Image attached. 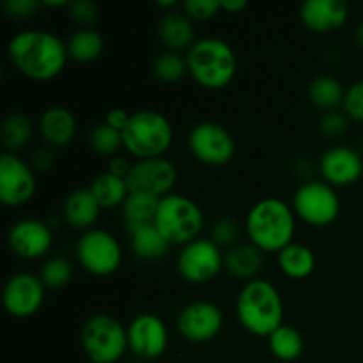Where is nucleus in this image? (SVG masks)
Masks as SVG:
<instances>
[{
    "mask_svg": "<svg viewBox=\"0 0 363 363\" xmlns=\"http://www.w3.org/2000/svg\"><path fill=\"white\" fill-rule=\"evenodd\" d=\"M7 55L18 73L34 82L53 80L66 67V41L50 30L28 28L14 34L7 45Z\"/></svg>",
    "mask_w": 363,
    "mask_h": 363,
    "instance_id": "nucleus-1",
    "label": "nucleus"
},
{
    "mask_svg": "<svg viewBox=\"0 0 363 363\" xmlns=\"http://www.w3.org/2000/svg\"><path fill=\"white\" fill-rule=\"evenodd\" d=\"M245 233L248 241L262 252H282L294 243L296 213L293 206L279 197H264L247 213Z\"/></svg>",
    "mask_w": 363,
    "mask_h": 363,
    "instance_id": "nucleus-2",
    "label": "nucleus"
},
{
    "mask_svg": "<svg viewBox=\"0 0 363 363\" xmlns=\"http://www.w3.org/2000/svg\"><path fill=\"white\" fill-rule=\"evenodd\" d=\"M236 315L247 332L268 339L284 325V300L269 280L254 279L238 294Z\"/></svg>",
    "mask_w": 363,
    "mask_h": 363,
    "instance_id": "nucleus-3",
    "label": "nucleus"
},
{
    "mask_svg": "<svg viewBox=\"0 0 363 363\" xmlns=\"http://www.w3.org/2000/svg\"><path fill=\"white\" fill-rule=\"evenodd\" d=\"M188 73L201 87L209 91L225 89L238 71V57L233 46L222 38H201L186 52Z\"/></svg>",
    "mask_w": 363,
    "mask_h": 363,
    "instance_id": "nucleus-4",
    "label": "nucleus"
},
{
    "mask_svg": "<svg viewBox=\"0 0 363 363\" xmlns=\"http://www.w3.org/2000/svg\"><path fill=\"white\" fill-rule=\"evenodd\" d=\"M172 140V123L158 110L133 112L123 131L124 149L137 160L163 158Z\"/></svg>",
    "mask_w": 363,
    "mask_h": 363,
    "instance_id": "nucleus-5",
    "label": "nucleus"
},
{
    "mask_svg": "<svg viewBox=\"0 0 363 363\" xmlns=\"http://www.w3.org/2000/svg\"><path fill=\"white\" fill-rule=\"evenodd\" d=\"M204 213L194 199L181 194H169L160 199L155 225L170 245H184L199 240L204 229Z\"/></svg>",
    "mask_w": 363,
    "mask_h": 363,
    "instance_id": "nucleus-6",
    "label": "nucleus"
},
{
    "mask_svg": "<svg viewBox=\"0 0 363 363\" xmlns=\"http://www.w3.org/2000/svg\"><path fill=\"white\" fill-rule=\"evenodd\" d=\"M82 347L91 363H117L130 350L128 326L110 314H96L82 326Z\"/></svg>",
    "mask_w": 363,
    "mask_h": 363,
    "instance_id": "nucleus-7",
    "label": "nucleus"
},
{
    "mask_svg": "<svg viewBox=\"0 0 363 363\" xmlns=\"http://www.w3.org/2000/svg\"><path fill=\"white\" fill-rule=\"evenodd\" d=\"M340 208L342 204L337 188L326 181H305L293 195L294 213L312 227H328L339 218Z\"/></svg>",
    "mask_w": 363,
    "mask_h": 363,
    "instance_id": "nucleus-8",
    "label": "nucleus"
},
{
    "mask_svg": "<svg viewBox=\"0 0 363 363\" xmlns=\"http://www.w3.org/2000/svg\"><path fill=\"white\" fill-rule=\"evenodd\" d=\"M77 259L91 275L110 277L123 262V247L112 233L94 227L78 238Z\"/></svg>",
    "mask_w": 363,
    "mask_h": 363,
    "instance_id": "nucleus-9",
    "label": "nucleus"
},
{
    "mask_svg": "<svg viewBox=\"0 0 363 363\" xmlns=\"http://www.w3.org/2000/svg\"><path fill=\"white\" fill-rule=\"evenodd\" d=\"M177 273L194 286H202L215 280L223 269V252L211 238H199L184 245L177 255Z\"/></svg>",
    "mask_w": 363,
    "mask_h": 363,
    "instance_id": "nucleus-10",
    "label": "nucleus"
},
{
    "mask_svg": "<svg viewBox=\"0 0 363 363\" xmlns=\"http://www.w3.org/2000/svg\"><path fill=\"white\" fill-rule=\"evenodd\" d=\"M188 149L197 162L222 167L236 155V142L225 126L213 121H202L188 133Z\"/></svg>",
    "mask_w": 363,
    "mask_h": 363,
    "instance_id": "nucleus-11",
    "label": "nucleus"
},
{
    "mask_svg": "<svg viewBox=\"0 0 363 363\" xmlns=\"http://www.w3.org/2000/svg\"><path fill=\"white\" fill-rule=\"evenodd\" d=\"M177 183V169L169 158H151L137 160L131 165L130 174L126 177V184L130 194L151 195V197L163 199L172 194Z\"/></svg>",
    "mask_w": 363,
    "mask_h": 363,
    "instance_id": "nucleus-12",
    "label": "nucleus"
},
{
    "mask_svg": "<svg viewBox=\"0 0 363 363\" xmlns=\"http://www.w3.org/2000/svg\"><path fill=\"white\" fill-rule=\"evenodd\" d=\"M177 332L191 344L211 342L223 328L222 308L213 301H191L177 315Z\"/></svg>",
    "mask_w": 363,
    "mask_h": 363,
    "instance_id": "nucleus-13",
    "label": "nucleus"
},
{
    "mask_svg": "<svg viewBox=\"0 0 363 363\" xmlns=\"http://www.w3.org/2000/svg\"><path fill=\"white\" fill-rule=\"evenodd\" d=\"M35 194L34 169L14 152L0 158V202L7 208H20Z\"/></svg>",
    "mask_w": 363,
    "mask_h": 363,
    "instance_id": "nucleus-14",
    "label": "nucleus"
},
{
    "mask_svg": "<svg viewBox=\"0 0 363 363\" xmlns=\"http://www.w3.org/2000/svg\"><path fill=\"white\" fill-rule=\"evenodd\" d=\"M169 342V328L156 314L144 312L128 325V346L138 360H156L165 354Z\"/></svg>",
    "mask_w": 363,
    "mask_h": 363,
    "instance_id": "nucleus-15",
    "label": "nucleus"
},
{
    "mask_svg": "<svg viewBox=\"0 0 363 363\" xmlns=\"http://www.w3.org/2000/svg\"><path fill=\"white\" fill-rule=\"evenodd\" d=\"M46 287L38 275L14 273L4 287V307L7 314L18 319L32 318L45 303Z\"/></svg>",
    "mask_w": 363,
    "mask_h": 363,
    "instance_id": "nucleus-16",
    "label": "nucleus"
},
{
    "mask_svg": "<svg viewBox=\"0 0 363 363\" xmlns=\"http://www.w3.org/2000/svg\"><path fill=\"white\" fill-rule=\"evenodd\" d=\"M7 243L16 257L38 261L48 255L53 247V230L38 218H21L11 225Z\"/></svg>",
    "mask_w": 363,
    "mask_h": 363,
    "instance_id": "nucleus-17",
    "label": "nucleus"
},
{
    "mask_svg": "<svg viewBox=\"0 0 363 363\" xmlns=\"http://www.w3.org/2000/svg\"><path fill=\"white\" fill-rule=\"evenodd\" d=\"M319 172L323 181L333 188H346L357 183L363 174L360 152L347 145H333L319 158Z\"/></svg>",
    "mask_w": 363,
    "mask_h": 363,
    "instance_id": "nucleus-18",
    "label": "nucleus"
},
{
    "mask_svg": "<svg viewBox=\"0 0 363 363\" xmlns=\"http://www.w3.org/2000/svg\"><path fill=\"white\" fill-rule=\"evenodd\" d=\"M300 18L308 30L330 34L346 25L350 7L344 0H305L300 7Z\"/></svg>",
    "mask_w": 363,
    "mask_h": 363,
    "instance_id": "nucleus-19",
    "label": "nucleus"
},
{
    "mask_svg": "<svg viewBox=\"0 0 363 363\" xmlns=\"http://www.w3.org/2000/svg\"><path fill=\"white\" fill-rule=\"evenodd\" d=\"M78 124L66 106H50L39 117V133L48 147H66L73 142Z\"/></svg>",
    "mask_w": 363,
    "mask_h": 363,
    "instance_id": "nucleus-20",
    "label": "nucleus"
},
{
    "mask_svg": "<svg viewBox=\"0 0 363 363\" xmlns=\"http://www.w3.org/2000/svg\"><path fill=\"white\" fill-rule=\"evenodd\" d=\"M99 211H101V206L96 201L91 188L73 190L71 194H67L62 206V215L67 225L74 230H82V233L94 229L99 218Z\"/></svg>",
    "mask_w": 363,
    "mask_h": 363,
    "instance_id": "nucleus-21",
    "label": "nucleus"
},
{
    "mask_svg": "<svg viewBox=\"0 0 363 363\" xmlns=\"http://www.w3.org/2000/svg\"><path fill=\"white\" fill-rule=\"evenodd\" d=\"M158 38L163 43L169 52L181 53L183 50H190L194 46L195 39V27L194 21L184 13H167L160 18L158 21Z\"/></svg>",
    "mask_w": 363,
    "mask_h": 363,
    "instance_id": "nucleus-22",
    "label": "nucleus"
},
{
    "mask_svg": "<svg viewBox=\"0 0 363 363\" xmlns=\"http://www.w3.org/2000/svg\"><path fill=\"white\" fill-rule=\"evenodd\" d=\"M262 254L264 252L259 250L250 241L238 243L236 247L229 248L223 254V269L234 279L250 282V280L257 279L259 273L262 272V266H264V255Z\"/></svg>",
    "mask_w": 363,
    "mask_h": 363,
    "instance_id": "nucleus-23",
    "label": "nucleus"
},
{
    "mask_svg": "<svg viewBox=\"0 0 363 363\" xmlns=\"http://www.w3.org/2000/svg\"><path fill=\"white\" fill-rule=\"evenodd\" d=\"M131 252L140 261H160L169 254L170 243L167 238L158 230L155 223L140 227V229L130 233Z\"/></svg>",
    "mask_w": 363,
    "mask_h": 363,
    "instance_id": "nucleus-24",
    "label": "nucleus"
},
{
    "mask_svg": "<svg viewBox=\"0 0 363 363\" xmlns=\"http://www.w3.org/2000/svg\"><path fill=\"white\" fill-rule=\"evenodd\" d=\"M280 272L293 280H303L314 273L315 254L312 248L301 243H291L277 254Z\"/></svg>",
    "mask_w": 363,
    "mask_h": 363,
    "instance_id": "nucleus-25",
    "label": "nucleus"
},
{
    "mask_svg": "<svg viewBox=\"0 0 363 363\" xmlns=\"http://www.w3.org/2000/svg\"><path fill=\"white\" fill-rule=\"evenodd\" d=\"M158 204H160V199L151 197V195H142V194L128 195L123 208H121V216H123V223L124 227H126L128 234L140 229V227L155 223Z\"/></svg>",
    "mask_w": 363,
    "mask_h": 363,
    "instance_id": "nucleus-26",
    "label": "nucleus"
},
{
    "mask_svg": "<svg viewBox=\"0 0 363 363\" xmlns=\"http://www.w3.org/2000/svg\"><path fill=\"white\" fill-rule=\"evenodd\" d=\"M346 89L332 74H319L308 84V99L314 106L325 112H332L344 105Z\"/></svg>",
    "mask_w": 363,
    "mask_h": 363,
    "instance_id": "nucleus-27",
    "label": "nucleus"
},
{
    "mask_svg": "<svg viewBox=\"0 0 363 363\" xmlns=\"http://www.w3.org/2000/svg\"><path fill=\"white\" fill-rule=\"evenodd\" d=\"M67 55L74 62L89 64L94 62L101 57L103 48H105V39L94 28H78L67 38Z\"/></svg>",
    "mask_w": 363,
    "mask_h": 363,
    "instance_id": "nucleus-28",
    "label": "nucleus"
},
{
    "mask_svg": "<svg viewBox=\"0 0 363 363\" xmlns=\"http://www.w3.org/2000/svg\"><path fill=\"white\" fill-rule=\"evenodd\" d=\"M91 191L94 194L96 201L99 202L101 209L123 208L124 201L130 195L126 179L110 174L108 170L96 176L91 183Z\"/></svg>",
    "mask_w": 363,
    "mask_h": 363,
    "instance_id": "nucleus-29",
    "label": "nucleus"
},
{
    "mask_svg": "<svg viewBox=\"0 0 363 363\" xmlns=\"http://www.w3.org/2000/svg\"><path fill=\"white\" fill-rule=\"evenodd\" d=\"M34 133V124L30 117L23 112H13L4 119L0 128V137L6 152H16L30 142Z\"/></svg>",
    "mask_w": 363,
    "mask_h": 363,
    "instance_id": "nucleus-30",
    "label": "nucleus"
},
{
    "mask_svg": "<svg viewBox=\"0 0 363 363\" xmlns=\"http://www.w3.org/2000/svg\"><path fill=\"white\" fill-rule=\"evenodd\" d=\"M268 347L280 362H294L303 354L305 340L294 326L282 325L268 337Z\"/></svg>",
    "mask_w": 363,
    "mask_h": 363,
    "instance_id": "nucleus-31",
    "label": "nucleus"
},
{
    "mask_svg": "<svg viewBox=\"0 0 363 363\" xmlns=\"http://www.w3.org/2000/svg\"><path fill=\"white\" fill-rule=\"evenodd\" d=\"M38 277L45 284L46 289H64L73 279V264L66 257L55 255V257H50L43 262Z\"/></svg>",
    "mask_w": 363,
    "mask_h": 363,
    "instance_id": "nucleus-32",
    "label": "nucleus"
},
{
    "mask_svg": "<svg viewBox=\"0 0 363 363\" xmlns=\"http://www.w3.org/2000/svg\"><path fill=\"white\" fill-rule=\"evenodd\" d=\"M152 73L158 80L165 82V84H177L188 73L186 57L177 52L165 50L152 62Z\"/></svg>",
    "mask_w": 363,
    "mask_h": 363,
    "instance_id": "nucleus-33",
    "label": "nucleus"
},
{
    "mask_svg": "<svg viewBox=\"0 0 363 363\" xmlns=\"http://www.w3.org/2000/svg\"><path fill=\"white\" fill-rule=\"evenodd\" d=\"M89 145H91L92 152H96L98 156L113 158V155L121 147H124L123 133L110 128L106 123L96 124V126H92L91 133H89Z\"/></svg>",
    "mask_w": 363,
    "mask_h": 363,
    "instance_id": "nucleus-34",
    "label": "nucleus"
},
{
    "mask_svg": "<svg viewBox=\"0 0 363 363\" xmlns=\"http://www.w3.org/2000/svg\"><path fill=\"white\" fill-rule=\"evenodd\" d=\"M241 238V225L238 220H234L233 216H222L215 222L211 229V241L215 245H218L220 248H233L236 247Z\"/></svg>",
    "mask_w": 363,
    "mask_h": 363,
    "instance_id": "nucleus-35",
    "label": "nucleus"
},
{
    "mask_svg": "<svg viewBox=\"0 0 363 363\" xmlns=\"http://www.w3.org/2000/svg\"><path fill=\"white\" fill-rule=\"evenodd\" d=\"M181 7L191 21H208L222 11L220 0H184Z\"/></svg>",
    "mask_w": 363,
    "mask_h": 363,
    "instance_id": "nucleus-36",
    "label": "nucleus"
},
{
    "mask_svg": "<svg viewBox=\"0 0 363 363\" xmlns=\"http://www.w3.org/2000/svg\"><path fill=\"white\" fill-rule=\"evenodd\" d=\"M67 14L82 28H89L99 18V7L92 0H73L67 7Z\"/></svg>",
    "mask_w": 363,
    "mask_h": 363,
    "instance_id": "nucleus-37",
    "label": "nucleus"
},
{
    "mask_svg": "<svg viewBox=\"0 0 363 363\" xmlns=\"http://www.w3.org/2000/svg\"><path fill=\"white\" fill-rule=\"evenodd\" d=\"M342 112L350 119L363 123V80L354 82L346 89V98H344Z\"/></svg>",
    "mask_w": 363,
    "mask_h": 363,
    "instance_id": "nucleus-38",
    "label": "nucleus"
},
{
    "mask_svg": "<svg viewBox=\"0 0 363 363\" xmlns=\"http://www.w3.org/2000/svg\"><path fill=\"white\" fill-rule=\"evenodd\" d=\"M319 130L325 137H340L347 130V116L344 112H339V110L325 112L321 121H319Z\"/></svg>",
    "mask_w": 363,
    "mask_h": 363,
    "instance_id": "nucleus-39",
    "label": "nucleus"
},
{
    "mask_svg": "<svg viewBox=\"0 0 363 363\" xmlns=\"http://www.w3.org/2000/svg\"><path fill=\"white\" fill-rule=\"evenodd\" d=\"M43 6V2L38 0H6L4 2V11L9 14L11 18H28L34 13H38L39 7Z\"/></svg>",
    "mask_w": 363,
    "mask_h": 363,
    "instance_id": "nucleus-40",
    "label": "nucleus"
},
{
    "mask_svg": "<svg viewBox=\"0 0 363 363\" xmlns=\"http://www.w3.org/2000/svg\"><path fill=\"white\" fill-rule=\"evenodd\" d=\"M131 119V113L128 112V110L124 108H112L106 112V117H105V123L108 124L110 128H113V130L121 131L123 133L124 128L128 126V123H130Z\"/></svg>",
    "mask_w": 363,
    "mask_h": 363,
    "instance_id": "nucleus-41",
    "label": "nucleus"
},
{
    "mask_svg": "<svg viewBox=\"0 0 363 363\" xmlns=\"http://www.w3.org/2000/svg\"><path fill=\"white\" fill-rule=\"evenodd\" d=\"M30 167L35 170H50L53 165V152L48 147H39L34 151L30 160Z\"/></svg>",
    "mask_w": 363,
    "mask_h": 363,
    "instance_id": "nucleus-42",
    "label": "nucleus"
},
{
    "mask_svg": "<svg viewBox=\"0 0 363 363\" xmlns=\"http://www.w3.org/2000/svg\"><path fill=\"white\" fill-rule=\"evenodd\" d=\"M131 165H133V163L128 162L124 156H113V158H110L108 162V172L113 174V176L126 179L128 174H130L131 170Z\"/></svg>",
    "mask_w": 363,
    "mask_h": 363,
    "instance_id": "nucleus-43",
    "label": "nucleus"
},
{
    "mask_svg": "<svg viewBox=\"0 0 363 363\" xmlns=\"http://www.w3.org/2000/svg\"><path fill=\"white\" fill-rule=\"evenodd\" d=\"M220 4H222V9L227 11V13H241L248 7L247 0H220Z\"/></svg>",
    "mask_w": 363,
    "mask_h": 363,
    "instance_id": "nucleus-44",
    "label": "nucleus"
},
{
    "mask_svg": "<svg viewBox=\"0 0 363 363\" xmlns=\"http://www.w3.org/2000/svg\"><path fill=\"white\" fill-rule=\"evenodd\" d=\"M69 4H71V0H45V2H43V6H46V7H69Z\"/></svg>",
    "mask_w": 363,
    "mask_h": 363,
    "instance_id": "nucleus-45",
    "label": "nucleus"
},
{
    "mask_svg": "<svg viewBox=\"0 0 363 363\" xmlns=\"http://www.w3.org/2000/svg\"><path fill=\"white\" fill-rule=\"evenodd\" d=\"M354 39H357L358 45L363 46V21L360 25L357 27V30H354Z\"/></svg>",
    "mask_w": 363,
    "mask_h": 363,
    "instance_id": "nucleus-46",
    "label": "nucleus"
},
{
    "mask_svg": "<svg viewBox=\"0 0 363 363\" xmlns=\"http://www.w3.org/2000/svg\"><path fill=\"white\" fill-rule=\"evenodd\" d=\"M156 6L158 7H174V6H177V2H174V0H167V2H156Z\"/></svg>",
    "mask_w": 363,
    "mask_h": 363,
    "instance_id": "nucleus-47",
    "label": "nucleus"
}]
</instances>
